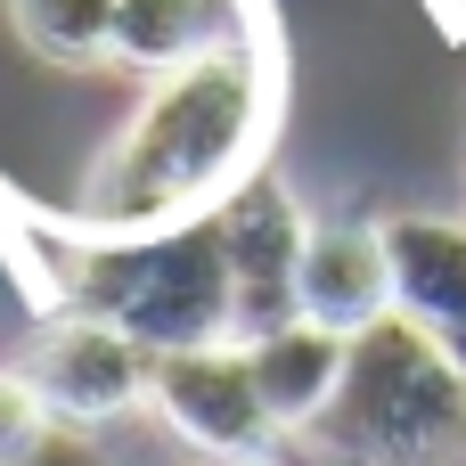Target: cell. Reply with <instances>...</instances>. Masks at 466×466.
Wrapping results in <instances>:
<instances>
[{"instance_id": "obj_15", "label": "cell", "mask_w": 466, "mask_h": 466, "mask_svg": "<svg viewBox=\"0 0 466 466\" xmlns=\"http://www.w3.org/2000/svg\"><path fill=\"white\" fill-rule=\"evenodd\" d=\"M442 344H451V360H459V377H466V336H442Z\"/></svg>"}, {"instance_id": "obj_14", "label": "cell", "mask_w": 466, "mask_h": 466, "mask_svg": "<svg viewBox=\"0 0 466 466\" xmlns=\"http://www.w3.org/2000/svg\"><path fill=\"white\" fill-rule=\"evenodd\" d=\"M205 466H279V451H238V459H205Z\"/></svg>"}, {"instance_id": "obj_3", "label": "cell", "mask_w": 466, "mask_h": 466, "mask_svg": "<svg viewBox=\"0 0 466 466\" xmlns=\"http://www.w3.org/2000/svg\"><path fill=\"white\" fill-rule=\"evenodd\" d=\"M57 311L115 319L147 360L238 336L229 254H221L213 213L147 229V238H82V246H66V262H57Z\"/></svg>"}, {"instance_id": "obj_13", "label": "cell", "mask_w": 466, "mask_h": 466, "mask_svg": "<svg viewBox=\"0 0 466 466\" xmlns=\"http://www.w3.org/2000/svg\"><path fill=\"white\" fill-rule=\"evenodd\" d=\"M8 466H98V451H90V434H82V426H49L33 451H16Z\"/></svg>"}, {"instance_id": "obj_4", "label": "cell", "mask_w": 466, "mask_h": 466, "mask_svg": "<svg viewBox=\"0 0 466 466\" xmlns=\"http://www.w3.org/2000/svg\"><path fill=\"white\" fill-rule=\"evenodd\" d=\"M213 229H221V254H229L238 344L287 328L295 319V270H303V246H311V205L262 164L213 205Z\"/></svg>"}, {"instance_id": "obj_2", "label": "cell", "mask_w": 466, "mask_h": 466, "mask_svg": "<svg viewBox=\"0 0 466 466\" xmlns=\"http://www.w3.org/2000/svg\"><path fill=\"white\" fill-rule=\"evenodd\" d=\"M311 442L344 466H466V377L451 344L401 311L360 328Z\"/></svg>"}, {"instance_id": "obj_6", "label": "cell", "mask_w": 466, "mask_h": 466, "mask_svg": "<svg viewBox=\"0 0 466 466\" xmlns=\"http://www.w3.org/2000/svg\"><path fill=\"white\" fill-rule=\"evenodd\" d=\"M25 377L49 401V418L82 426V434L147 401V352L98 311H49L33 352H25Z\"/></svg>"}, {"instance_id": "obj_7", "label": "cell", "mask_w": 466, "mask_h": 466, "mask_svg": "<svg viewBox=\"0 0 466 466\" xmlns=\"http://www.w3.org/2000/svg\"><path fill=\"white\" fill-rule=\"evenodd\" d=\"M295 311L360 336L377 319H393V262H385V229L377 221H311L303 270H295Z\"/></svg>"}, {"instance_id": "obj_12", "label": "cell", "mask_w": 466, "mask_h": 466, "mask_svg": "<svg viewBox=\"0 0 466 466\" xmlns=\"http://www.w3.org/2000/svg\"><path fill=\"white\" fill-rule=\"evenodd\" d=\"M49 426H57V418H49V401L33 393V377H25V369H0V466L16 459V451H33Z\"/></svg>"}, {"instance_id": "obj_10", "label": "cell", "mask_w": 466, "mask_h": 466, "mask_svg": "<svg viewBox=\"0 0 466 466\" xmlns=\"http://www.w3.org/2000/svg\"><path fill=\"white\" fill-rule=\"evenodd\" d=\"M344 352H352V336H336V328H319V319H303V311H295L287 328H270V336L246 344V369H254V393H262L279 442L319 426V410H328L336 385H344Z\"/></svg>"}, {"instance_id": "obj_5", "label": "cell", "mask_w": 466, "mask_h": 466, "mask_svg": "<svg viewBox=\"0 0 466 466\" xmlns=\"http://www.w3.org/2000/svg\"><path fill=\"white\" fill-rule=\"evenodd\" d=\"M147 401L156 418L197 451V459H238V451H279V426L254 393L246 344H188V352H156L147 360Z\"/></svg>"}, {"instance_id": "obj_11", "label": "cell", "mask_w": 466, "mask_h": 466, "mask_svg": "<svg viewBox=\"0 0 466 466\" xmlns=\"http://www.w3.org/2000/svg\"><path fill=\"white\" fill-rule=\"evenodd\" d=\"M8 25L41 66L66 74L115 66V0H8Z\"/></svg>"}, {"instance_id": "obj_1", "label": "cell", "mask_w": 466, "mask_h": 466, "mask_svg": "<svg viewBox=\"0 0 466 466\" xmlns=\"http://www.w3.org/2000/svg\"><path fill=\"white\" fill-rule=\"evenodd\" d=\"M279 123V57L270 33L229 41L180 74H156L123 131L98 147L74 197L82 238H147L213 213L246 172H262V139Z\"/></svg>"}, {"instance_id": "obj_8", "label": "cell", "mask_w": 466, "mask_h": 466, "mask_svg": "<svg viewBox=\"0 0 466 466\" xmlns=\"http://www.w3.org/2000/svg\"><path fill=\"white\" fill-rule=\"evenodd\" d=\"M385 262H393V311L466 336V221L459 213H385Z\"/></svg>"}, {"instance_id": "obj_9", "label": "cell", "mask_w": 466, "mask_h": 466, "mask_svg": "<svg viewBox=\"0 0 466 466\" xmlns=\"http://www.w3.org/2000/svg\"><path fill=\"white\" fill-rule=\"evenodd\" d=\"M254 33H262L254 0H115V66L131 74H180Z\"/></svg>"}]
</instances>
